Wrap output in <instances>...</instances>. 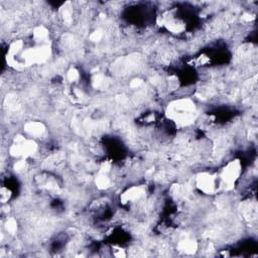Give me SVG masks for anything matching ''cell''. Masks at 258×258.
<instances>
[{"label":"cell","instance_id":"6","mask_svg":"<svg viewBox=\"0 0 258 258\" xmlns=\"http://www.w3.org/2000/svg\"><path fill=\"white\" fill-rule=\"evenodd\" d=\"M80 78V75H79V72L76 70V69H71L69 72H68V75H67V79L69 82L73 83V82H76L78 81Z\"/></svg>","mask_w":258,"mask_h":258},{"label":"cell","instance_id":"1","mask_svg":"<svg viewBox=\"0 0 258 258\" xmlns=\"http://www.w3.org/2000/svg\"><path fill=\"white\" fill-rule=\"evenodd\" d=\"M168 116L176 124L186 126L190 124L197 114L195 103L189 99H178L170 103L168 106Z\"/></svg>","mask_w":258,"mask_h":258},{"label":"cell","instance_id":"3","mask_svg":"<svg viewBox=\"0 0 258 258\" xmlns=\"http://www.w3.org/2000/svg\"><path fill=\"white\" fill-rule=\"evenodd\" d=\"M195 184L196 187L205 195H213L220 187L218 174L209 171L199 172L196 176Z\"/></svg>","mask_w":258,"mask_h":258},{"label":"cell","instance_id":"2","mask_svg":"<svg viewBox=\"0 0 258 258\" xmlns=\"http://www.w3.org/2000/svg\"><path fill=\"white\" fill-rule=\"evenodd\" d=\"M242 173V164L239 159H234L227 162L218 174L220 187L225 190L233 189L236 182L239 180Z\"/></svg>","mask_w":258,"mask_h":258},{"label":"cell","instance_id":"4","mask_svg":"<svg viewBox=\"0 0 258 258\" xmlns=\"http://www.w3.org/2000/svg\"><path fill=\"white\" fill-rule=\"evenodd\" d=\"M23 130L32 138H39L45 133V126L40 121H29L23 125Z\"/></svg>","mask_w":258,"mask_h":258},{"label":"cell","instance_id":"5","mask_svg":"<svg viewBox=\"0 0 258 258\" xmlns=\"http://www.w3.org/2000/svg\"><path fill=\"white\" fill-rule=\"evenodd\" d=\"M5 230L9 235H15L17 233L18 225L17 221L14 218H8L5 222Z\"/></svg>","mask_w":258,"mask_h":258}]
</instances>
